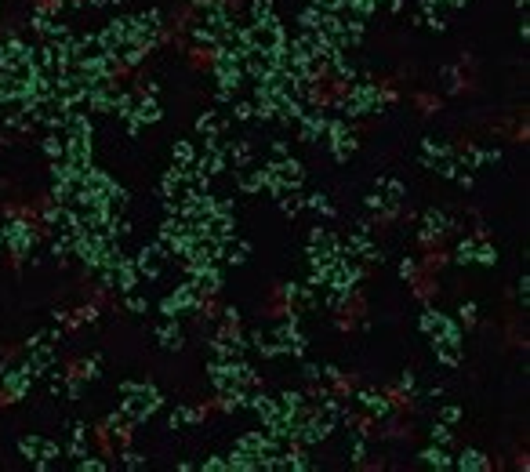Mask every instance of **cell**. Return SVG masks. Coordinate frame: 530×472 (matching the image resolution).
Wrapping results in <instances>:
<instances>
[{
    "instance_id": "obj_4",
    "label": "cell",
    "mask_w": 530,
    "mask_h": 472,
    "mask_svg": "<svg viewBox=\"0 0 530 472\" xmlns=\"http://www.w3.org/2000/svg\"><path fill=\"white\" fill-rule=\"evenodd\" d=\"M167 258H171V254H167L160 244H145V247L135 254V266H138V273L145 276V280H160Z\"/></svg>"
},
{
    "instance_id": "obj_24",
    "label": "cell",
    "mask_w": 530,
    "mask_h": 472,
    "mask_svg": "<svg viewBox=\"0 0 530 472\" xmlns=\"http://www.w3.org/2000/svg\"><path fill=\"white\" fill-rule=\"evenodd\" d=\"M371 4H374V8H381V4H385V0H371Z\"/></svg>"
},
{
    "instance_id": "obj_19",
    "label": "cell",
    "mask_w": 530,
    "mask_h": 472,
    "mask_svg": "<svg viewBox=\"0 0 530 472\" xmlns=\"http://www.w3.org/2000/svg\"><path fill=\"white\" fill-rule=\"evenodd\" d=\"M436 421H443V425H458L461 421V407H454V403H447V407H439V411H436Z\"/></svg>"
},
{
    "instance_id": "obj_20",
    "label": "cell",
    "mask_w": 530,
    "mask_h": 472,
    "mask_svg": "<svg viewBox=\"0 0 530 472\" xmlns=\"http://www.w3.org/2000/svg\"><path fill=\"white\" fill-rule=\"evenodd\" d=\"M516 302H519L523 313H526V302H530V276H526V273L516 280Z\"/></svg>"
},
{
    "instance_id": "obj_23",
    "label": "cell",
    "mask_w": 530,
    "mask_h": 472,
    "mask_svg": "<svg viewBox=\"0 0 530 472\" xmlns=\"http://www.w3.org/2000/svg\"><path fill=\"white\" fill-rule=\"evenodd\" d=\"M516 8H519V11H526V0H516Z\"/></svg>"
},
{
    "instance_id": "obj_1",
    "label": "cell",
    "mask_w": 530,
    "mask_h": 472,
    "mask_svg": "<svg viewBox=\"0 0 530 472\" xmlns=\"http://www.w3.org/2000/svg\"><path fill=\"white\" fill-rule=\"evenodd\" d=\"M418 327H421V334H425L429 341H436V338H465V331H461V324H458V320H451L447 313H439L432 302H425V306H421Z\"/></svg>"
},
{
    "instance_id": "obj_17",
    "label": "cell",
    "mask_w": 530,
    "mask_h": 472,
    "mask_svg": "<svg viewBox=\"0 0 530 472\" xmlns=\"http://www.w3.org/2000/svg\"><path fill=\"white\" fill-rule=\"evenodd\" d=\"M421 273H425V269H421V262H418V254H407V258L404 262H399V276H404V280L407 284H414L418 280V276Z\"/></svg>"
},
{
    "instance_id": "obj_16",
    "label": "cell",
    "mask_w": 530,
    "mask_h": 472,
    "mask_svg": "<svg viewBox=\"0 0 530 472\" xmlns=\"http://www.w3.org/2000/svg\"><path fill=\"white\" fill-rule=\"evenodd\" d=\"M476 320H479V306H476V302H461V306H458V324H461L465 331H472Z\"/></svg>"
},
{
    "instance_id": "obj_12",
    "label": "cell",
    "mask_w": 530,
    "mask_h": 472,
    "mask_svg": "<svg viewBox=\"0 0 530 472\" xmlns=\"http://www.w3.org/2000/svg\"><path fill=\"white\" fill-rule=\"evenodd\" d=\"M305 207L309 211H316V214H324V218H334V204H331V197H327V192H320V189H316V192H309V197H305Z\"/></svg>"
},
{
    "instance_id": "obj_5",
    "label": "cell",
    "mask_w": 530,
    "mask_h": 472,
    "mask_svg": "<svg viewBox=\"0 0 530 472\" xmlns=\"http://www.w3.org/2000/svg\"><path fill=\"white\" fill-rule=\"evenodd\" d=\"M18 450H22L29 461H37L40 468H48V461L58 458V443L44 440V436H22V440H18Z\"/></svg>"
},
{
    "instance_id": "obj_18",
    "label": "cell",
    "mask_w": 530,
    "mask_h": 472,
    "mask_svg": "<svg viewBox=\"0 0 530 472\" xmlns=\"http://www.w3.org/2000/svg\"><path fill=\"white\" fill-rule=\"evenodd\" d=\"M443 91H447V95H458V91H461V70H458V66L443 70Z\"/></svg>"
},
{
    "instance_id": "obj_7",
    "label": "cell",
    "mask_w": 530,
    "mask_h": 472,
    "mask_svg": "<svg viewBox=\"0 0 530 472\" xmlns=\"http://www.w3.org/2000/svg\"><path fill=\"white\" fill-rule=\"evenodd\" d=\"M338 240H342V236L331 232L327 225H312V232H309V254H334V258H338Z\"/></svg>"
},
{
    "instance_id": "obj_15",
    "label": "cell",
    "mask_w": 530,
    "mask_h": 472,
    "mask_svg": "<svg viewBox=\"0 0 530 472\" xmlns=\"http://www.w3.org/2000/svg\"><path fill=\"white\" fill-rule=\"evenodd\" d=\"M476 266H483V269L498 266V251H494V244L486 240V236H479V244H476Z\"/></svg>"
},
{
    "instance_id": "obj_22",
    "label": "cell",
    "mask_w": 530,
    "mask_h": 472,
    "mask_svg": "<svg viewBox=\"0 0 530 472\" xmlns=\"http://www.w3.org/2000/svg\"><path fill=\"white\" fill-rule=\"evenodd\" d=\"M451 4V11H458V8H465V0H447Z\"/></svg>"
},
{
    "instance_id": "obj_3",
    "label": "cell",
    "mask_w": 530,
    "mask_h": 472,
    "mask_svg": "<svg viewBox=\"0 0 530 472\" xmlns=\"http://www.w3.org/2000/svg\"><path fill=\"white\" fill-rule=\"evenodd\" d=\"M349 403H356L359 411L371 414L374 421H385L389 414H396L389 393H378V389H356V393H349Z\"/></svg>"
},
{
    "instance_id": "obj_14",
    "label": "cell",
    "mask_w": 530,
    "mask_h": 472,
    "mask_svg": "<svg viewBox=\"0 0 530 472\" xmlns=\"http://www.w3.org/2000/svg\"><path fill=\"white\" fill-rule=\"evenodd\" d=\"M197 164V149H193V142H175V167H182V171H189Z\"/></svg>"
},
{
    "instance_id": "obj_11",
    "label": "cell",
    "mask_w": 530,
    "mask_h": 472,
    "mask_svg": "<svg viewBox=\"0 0 530 472\" xmlns=\"http://www.w3.org/2000/svg\"><path fill=\"white\" fill-rule=\"evenodd\" d=\"M247 254H251V247H247L244 240H237V236L222 240V266H244Z\"/></svg>"
},
{
    "instance_id": "obj_13",
    "label": "cell",
    "mask_w": 530,
    "mask_h": 472,
    "mask_svg": "<svg viewBox=\"0 0 530 472\" xmlns=\"http://www.w3.org/2000/svg\"><path fill=\"white\" fill-rule=\"evenodd\" d=\"M429 443H436V447H454V428L451 425H443V421H432L429 425Z\"/></svg>"
},
{
    "instance_id": "obj_10",
    "label": "cell",
    "mask_w": 530,
    "mask_h": 472,
    "mask_svg": "<svg viewBox=\"0 0 530 472\" xmlns=\"http://www.w3.org/2000/svg\"><path fill=\"white\" fill-rule=\"evenodd\" d=\"M418 461H421V465H429V468H454L451 450H447V447H436V443H429L425 450H421Z\"/></svg>"
},
{
    "instance_id": "obj_8",
    "label": "cell",
    "mask_w": 530,
    "mask_h": 472,
    "mask_svg": "<svg viewBox=\"0 0 530 472\" xmlns=\"http://www.w3.org/2000/svg\"><path fill=\"white\" fill-rule=\"evenodd\" d=\"M454 468H461V472H491V468H494V461L486 458L483 450L465 447V450H458V454H454Z\"/></svg>"
},
{
    "instance_id": "obj_6",
    "label": "cell",
    "mask_w": 530,
    "mask_h": 472,
    "mask_svg": "<svg viewBox=\"0 0 530 472\" xmlns=\"http://www.w3.org/2000/svg\"><path fill=\"white\" fill-rule=\"evenodd\" d=\"M432 353L443 367H458L465 360V338H436L432 341Z\"/></svg>"
},
{
    "instance_id": "obj_21",
    "label": "cell",
    "mask_w": 530,
    "mask_h": 472,
    "mask_svg": "<svg viewBox=\"0 0 530 472\" xmlns=\"http://www.w3.org/2000/svg\"><path fill=\"white\" fill-rule=\"evenodd\" d=\"M302 374H305V381H324V367H316L312 360L302 363Z\"/></svg>"
},
{
    "instance_id": "obj_9",
    "label": "cell",
    "mask_w": 530,
    "mask_h": 472,
    "mask_svg": "<svg viewBox=\"0 0 530 472\" xmlns=\"http://www.w3.org/2000/svg\"><path fill=\"white\" fill-rule=\"evenodd\" d=\"M476 244H479V232H465L451 251V262L454 266H476Z\"/></svg>"
},
{
    "instance_id": "obj_2",
    "label": "cell",
    "mask_w": 530,
    "mask_h": 472,
    "mask_svg": "<svg viewBox=\"0 0 530 472\" xmlns=\"http://www.w3.org/2000/svg\"><path fill=\"white\" fill-rule=\"evenodd\" d=\"M451 214L447 211H439V207H429L425 214H421V229H418V244L421 247H436V244H443L447 240V232H454L451 229Z\"/></svg>"
}]
</instances>
